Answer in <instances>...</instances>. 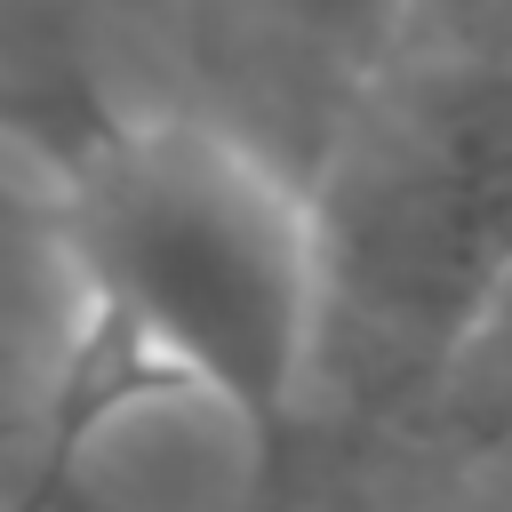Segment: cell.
Instances as JSON below:
<instances>
[{
	"mask_svg": "<svg viewBox=\"0 0 512 512\" xmlns=\"http://www.w3.org/2000/svg\"><path fill=\"white\" fill-rule=\"evenodd\" d=\"M56 240L80 280L72 408L168 384L272 448L312 384L328 264L312 192L192 112H96L56 144Z\"/></svg>",
	"mask_w": 512,
	"mask_h": 512,
	"instance_id": "1",
	"label": "cell"
},
{
	"mask_svg": "<svg viewBox=\"0 0 512 512\" xmlns=\"http://www.w3.org/2000/svg\"><path fill=\"white\" fill-rule=\"evenodd\" d=\"M312 216L328 304L352 296L376 328L440 352L512 264V72L456 56L392 80Z\"/></svg>",
	"mask_w": 512,
	"mask_h": 512,
	"instance_id": "2",
	"label": "cell"
},
{
	"mask_svg": "<svg viewBox=\"0 0 512 512\" xmlns=\"http://www.w3.org/2000/svg\"><path fill=\"white\" fill-rule=\"evenodd\" d=\"M440 416L480 448H512V264L440 344Z\"/></svg>",
	"mask_w": 512,
	"mask_h": 512,
	"instance_id": "3",
	"label": "cell"
},
{
	"mask_svg": "<svg viewBox=\"0 0 512 512\" xmlns=\"http://www.w3.org/2000/svg\"><path fill=\"white\" fill-rule=\"evenodd\" d=\"M264 8H272V24L304 56L344 64V72H376L392 56V40H400L416 0H264Z\"/></svg>",
	"mask_w": 512,
	"mask_h": 512,
	"instance_id": "4",
	"label": "cell"
}]
</instances>
